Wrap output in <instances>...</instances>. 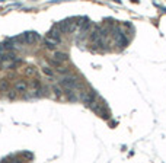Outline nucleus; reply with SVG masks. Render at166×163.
I'll use <instances>...</instances> for the list:
<instances>
[{
  "label": "nucleus",
  "instance_id": "f257e3e1",
  "mask_svg": "<svg viewBox=\"0 0 166 163\" xmlns=\"http://www.w3.org/2000/svg\"><path fill=\"white\" fill-rule=\"evenodd\" d=\"M60 85H61L63 87H66V89H70V90H73V89H76V87H80V83H79L75 77H70V76L63 77V79L60 80Z\"/></svg>",
  "mask_w": 166,
  "mask_h": 163
},
{
  "label": "nucleus",
  "instance_id": "0eeeda50",
  "mask_svg": "<svg viewBox=\"0 0 166 163\" xmlns=\"http://www.w3.org/2000/svg\"><path fill=\"white\" fill-rule=\"evenodd\" d=\"M54 58L58 60V61H61V63H64V61H67V54L66 53H56Z\"/></svg>",
  "mask_w": 166,
  "mask_h": 163
},
{
  "label": "nucleus",
  "instance_id": "6e6552de",
  "mask_svg": "<svg viewBox=\"0 0 166 163\" xmlns=\"http://www.w3.org/2000/svg\"><path fill=\"white\" fill-rule=\"evenodd\" d=\"M26 87H28V86H26L25 82H18V83H16V90H18V92H25Z\"/></svg>",
  "mask_w": 166,
  "mask_h": 163
},
{
  "label": "nucleus",
  "instance_id": "39448f33",
  "mask_svg": "<svg viewBox=\"0 0 166 163\" xmlns=\"http://www.w3.org/2000/svg\"><path fill=\"white\" fill-rule=\"evenodd\" d=\"M45 47H47L48 50H56L57 42H56V41H53L51 38H48V37H47V39H45Z\"/></svg>",
  "mask_w": 166,
  "mask_h": 163
},
{
  "label": "nucleus",
  "instance_id": "7ed1b4c3",
  "mask_svg": "<svg viewBox=\"0 0 166 163\" xmlns=\"http://www.w3.org/2000/svg\"><path fill=\"white\" fill-rule=\"evenodd\" d=\"M60 34H61V32H60V31H58V29L54 26V28H53V29L48 32V35H47V37H48V38H51L53 41H56V42L58 44V42H60V39H61V38H60Z\"/></svg>",
  "mask_w": 166,
  "mask_h": 163
},
{
  "label": "nucleus",
  "instance_id": "1a4fd4ad",
  "mask_svg": "<svg viewBox=\"0 0 166 163\" xmlns=\"http://www.w3.org/2000/svg\"><path fill=\"white\" fill-rule=\"evenodd\" d=\"M42 72H44V74H47L48 77H54V72H53L50 67H44V68H42Z\"/></svg>",
  "mask_w": 166,
  "mask_h": 163
},
{
  "label": "nucleus",
  "instance_id": "f8f14e48",
  "mask_svg": "<svg viewBox=\"0 0 166 163\" xmlns=\"http://www.w3.org/2000/svg\"><path fill=\"white\" fill-rule=\"evenodd\" d=\"M26 73H28V74H34V73H35V70H34V68H28V70H26Z\"/></svg>",
  "mask_w": 166,
  "mask_h": 163
},
{
  "label": "nucleus",
  "instance_id": "20e7f679",
  "mask_svg": "<svg viewBox=\"0 0 166 163\" xmlns=\"http://www.w3.org/2000/svg\"><path fill=\"white\" fill-rule=\"evenodd\" d=\"M0 48H2V51H10L13 48V44H12V41H5L0 44Z\"/></svg>",
  "mask_w": 166,
  "mask_h": 163
},
{
  "label": "nucleus",
  "instance_id": "9d476101",
  "mask_svg": "<svg viewBox=\"0 0 166 163\" xmlns=\"http://www.w3.org/2000/svg\"><path fill=\"white\" fill-rule=\"evenodd\" d=\"M31 86H32L34 89H38V87L41 86V83H39V80H32V83H31Z\"/></svg>",
  "mask_w": 166,
  "mask_h": 163
},
{
  "label": "nucleus",
  "instance_id": "ddd939ff",
  "mask_svg": "<svg viewBox=\"0 0 166 163\" xmlns=\"http://www.w3.org/2000/svg\"><path fill=\"white\" fill-rule=\"evenodd\" d=\"M5 87L7 89V82H5V80H3V82H2V89H5Z\"/></svg>",
  "mask_w": 166,
  "mask_h": 163
},
{
  "label": "nucleus",
  "instance_id": "423d86ee",
  "mask_svg": "<svg viewBox=\"0 0 166 163\" xmlns=\"http://www.w3.org/2000/svg\"><path fill=\"white\" fill-rule=\"evenodd\" d=\"M83 98H85V103L86 105H92L95 102V93H87V95H85Z\"/></svg>",
  "mask_w": 166,
  "mask_h": 163
},
{
  "label": "nucleus",
  "instance_id": "9b49d317",
  "mask_svg": "<svg viewBox=\"0 0 166 163\" xmlns=\"http://www.w3.org/2000/svg\"><path fill=\"white\" fill-rule=\"evenodd\" d=\"M53 92L56 93L57 96H60V95H61V89H60L58 86H54V87H53Z\"/></svg>",
  "mask_w": 166,
  "mask_h": 163
},
{
  "label": "nucleus",
  "instance_id": "f03ea898",
  "mask_svg": "<svg viewBox=\"0 0 166 163\" xmlns=\"http://www.w3.org/2000/svg\"><path fill=\"white\" fill-rule=\"evenodd\" d=\"M38 39H39V37H38L37 32H25V34L22 35V41L25 42V44H34Z\"/></svg>",
  "mask_w": 166,
  "mask_h": 163
}]
</instances>
